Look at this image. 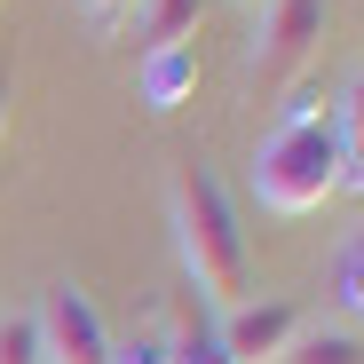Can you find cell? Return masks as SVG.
Instances as JSON below:
<instances>
[{"label":"cell","mask_w":364,"mask_h":364,"mask_svg":"<svg viewBox=\"0 0 364 364\" xmlns=\"http://www.w3.org/2000/svg\"><path fill=\"white\" fill-rule=\"evenodd\" d=\"M309 333L301 325V309L293 301H262V293H246L237 309H222V348H230V364H285V348Z\"/></svg>","instance_id":"obj_5"},{"label":"cell","mask_w":364,"mask_h":364,"mask_svg":"<svg viewBox=\"0 0 364 364\" xmlns=\"http://www.w3.org/2000/svg\"><path fill=\"white\" fill-rule=\"evenodd\" d=\"M198 16H206V0H143V9H135V40H143V55H159V48H191Z\"/></svg>","instance_id":"obj_8"},{"label":"cell","mask_w":364,"mask_h":364,"mask_svg":"<svg viewBox=\"0 0 364 364\" xmlns=\"http://www.w3.org/2000/svg\"><path fill=\"white\" fill-rule=\"evenodd\" d=\"M325 16H333V0H262V24H254V48H246L254 80L293 87L309 72V55L325 48Z\"/></svg>","instance_id":"obj_3"},{"label":"cell","mask_w":364,"mask_h":364,"mask_svg":"<svg viewBox=\"0 0 364 364\" xmlns=\"http://www.w3.org/2000/svg\"><path fill=\"white\" fill-rule=\"evenodd\" d=\"M174 246H182V277L198 301L237 309L254 293V254H246V230H237V206L206 166L174 174Z\"/></svg>","instance_id":"obj_1"},{"label":"cell","mask_w":364,"mask_h":364,"mask_svg":"<svg viewBox=\"0 0 364 364\" xmlns=\"http://www.w3.org/2000/svg\"><path fill=\"white\" fill-rule=\"evenodd\" d=\"M111 364H166V341H151V333H127V341H119V333H111Z\"/></svg>","instance_id":"obj_14"},{"label":"cell","mask_w":364,"mask_h":364,"mask_svg":"<svg viewBox=\"0 0 364 364\" xmlns=\"http://www.w3.org/2000/svg\"><path fill=\"white\" fill-rule=\"evenodd\" d=\"M80 9H87V24H95V32H127L143 0H80Z\"/></svg>","instance_id":"obj_15"},{"label":"cell","mask_w":364,"mask_h":364,"mask_svg":"<svg viewBox=\"0 0 364 364\" xmlns=\"http://www.w3.org/2000/svg\"><path fill=\"white\" fill-rule=\"evenodd\" d=\"M198 95V48H159L143 55V103L151 111H182Z\"/></svg>","instance_id":"obj_7"},{"label":"cell","mask_w":364,"mask_h":364,"mask_svg":"<svg viewBox=\"0 0 364 364\" xmlns=\"http://www.w3.org/2000/svg\"><path fill=\"white\" fill-rule=\"evenodd\" d=\"M333 293L348 301V309L364 317V230L348 237V246H341V269H333Z\"/></svg>","instance_id":"obj_12"},{"label":"cell","mask_w":364,"mask_h":364,"mask_svg":"<svg viewBox=\"0 0 364 364\" xmlns=\"http://www.w3.org/2000/svg\"><path fill=\"white\" fill-rule=\"evenodd\" d=\"M285 364H364V341L356 333H301L285 348Z\"/></svg>","instance_id":"obj_10"},{"label":"cell","mask_w":364,"mask_h":364,"mask_svg":"<svg viewBox=\"0 0 364 364\" xmlns=\"http://www.w3.org/2000/svg\"><path fill=\"white\" fill-rule=\"evenodd\" d=\"M0 364H48V356H40V325H32V317H0Z\"/></svg>","instance_id":"obj_11"},{"label":"cell","mask_w":364,"mask_h":364,"mask_svg":"<svg viewBox=\"0 0 364 364\" xmlns=\"http://www.w3.org/2000/svg\"><path fill=\"white\" fill-rule=\"evenodd\" d=\"M254 191L277 214H317L325 198H341V135L325 127H277L254 151Z\"/></svg>","instance_id":"obj_2"},{"label":"cell","mask_w":364,"mask_h":364,"mask_svg":"<svg viewBox=\"0 0 364 364\" xmlns=\"http://www.w3.org/2000/svg\"><path fill=\"white\" fill-rule=\"evenodd\" d=\"M0 143H9V72H0Z\"/></svg>","instance_id":"obj_16"},{"label":"cell","mask_w":364,"mask_h":364,"mask_svg":"<svg viewBox=\"0 0 364 364\" xmlns=\"http://www.w3.org/2000/svg\"><path fill=\"white\" fill-rule=\"evenodd\" d=\"M325 119H333V95L309 87V80H293V95H285V127H325Z\"/></svg>","instance_id":"obj_13"},{"label":"cell","mask_w":364,"mask_h":364,"mask_svg":"<svg viewBox=\"0 0 364 364\" xmlns=\"http://www.w3.org/2000/svg\"><path fill=\"white\" fill-rule=\"evenodd\" d=\"M32 325H40V356L48 364H111V325H103V309L80 285H55Z\"/></svg>","instance_id":"obj_4"},{"label":"cell","mask_w":364,"mask_h":364,"mask_svg":"<svg viewBox=\"0 0 364 364\" xmlns=\"http://www.w3.org/2000/svg\"><path fill=\"white\" fill-rule=\"evenodd\" d=\"M166 364H230L214 301H198V293H174L166 301Z\"/></svg>","instance_id":"obj_6"},{"label":"cell","mask_w":364,"mask_h":364,"mask_svg":"<svg viewBox=\"0 0 364 364\" xmlns=\"http://www.w3.org/2000/svg\"><path fill=\"white\" fill-rule=\"evenodd\" d=\"M333 135H341V191H364V72L333 103Z\"/></svg>","instance_id":"obj_9"}]
</instances>
